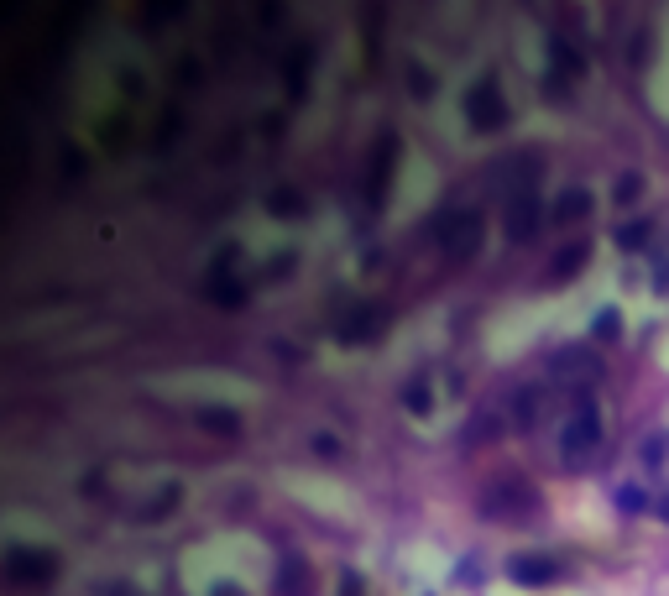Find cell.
Wrapping results in <instances>:
<instances>
[{"instance_id": "obj_1", "label": "cell", "mask_w": 669, "mask_h": 596, "mask_svg": "<svg viewBox=\"0 0 669 596\" xmlns=\"http://www.w3.org/2000/svg\"><path fill=\"white\" fill-rule=\"evenodd\" d=\"M596 445H602V408H596L591 393H581V398H575V408H570L565 434H560V450H565V461L575 466V461H581V455H591Z\"/></svg>"}, {"instance_id": "obj_2", "label": "cell", "mask_w": 669, "mask_h": 596, "mask_svg": "<svg viewBox=\"0 0 669 596\" xmlns=\"http://www.w3.org/2000/svg\"><path fill=\"white\" fill-rule=\"evenodd\" d=\"M466 121H471V131H481V136L507 126V100H502L497 74H481V79L466 89Z\"/></svg>"}, {"instance_id": "obj_3", "label": "cell", "mask_w": 669, "mask_h": 596, "mask_svg": "<svg viewBox=\"0 0 669 596\" xmlns=\"http://www.w3.org/2000/svg\"><path fill=\"white\" fill-rule=\"evenodd\" d=\"M6 581L11 586H53L58 581V555L53 549H6Z\"/></svg>"}, {"instance_id": "obj_4", "label": "cell", "mask_w": 669, "mask_h": 596, "mask_svg": "<svg viewBox=\"0 0 669 596\" xmlns=\"http://www.w3.org/2000/svg\"><path fill=\"white\" fill-rule=\"evenodd\" d=\"M539 225H544V199L534 194V189H518L513 199H507V215H502V231H507V241H534L539 236Z\"/></svg>"}, {"instance_id": "obj_5", "label": "cell", "mask_w": 669, "mask_h": 596, "mask_svg": "<svg viewBox=\"0 0 669 596\" xmlns=\"http://www.w3.org/2000/svg\"><path fill=\"white\" fill-rule=\"evenodd\" d=\"M382 325H387V314L372 309V304H361V309L345 314V325L335 330V340H340V346H366V340L382 335Z\"/></svg>"}, {"instance_id": "obj_6", "label": "cell", "mask_w": 669, "mask_h": 596, "mask_svg": "<svg viewBox=\"0 0 669 596\" xmlns=\"http://www.w3.org/2000/svg\"><path fill=\"white\" fill-rule=\"evenodd\" d=\"M507 576H513L518 586H555L560 565L549 555H513V560H507Z\"/></svg>"}, {"instance_id": "obj_7", "label": "cell", "mask_w": 669, "mask_h": 596, "mask_svg": "<svg viewBox=\"0 0 669 596\" xmlns=\"http://www.w3.org/2000/svg\"><path fill=\"white\" fill-rule=\"evenodd\" d=\"M476 236H481V215H476V210H466L460 220H450V225H445V257H460V262H466L471 251H476Z\"/></svg>"}, {"instance_id": "obj_8", "label": "cell", "mask_w": 669, "mask_h": 596, "mask_svg": "<svg viewBox=\"0 0 669 596\" xmlns=\"http://www.w3.org/2000/svg\"><path fill=\"white\" fill-rule=\"evenodd\" d=\"M586 262H591V241H570V246H560L555 257H549V283H570Z\"/></svg>"}, {"instance_id": "obj_9", "label": "cell", "mask_w": 669, "mask_h": 596, "mask_svg": "<svg viewBox=\"0 0 669 596\" xmlns=\"http://www.w3.org/2000/svg\"><path fill=\"white\" fill-rule=\"evenodd\" d=\"M549 63H555V74H565V79H586V68H591L581 48H570L565 32L549 37Z\"/></svg>"}, {"instance_id": "obj_10", "label": "cell", "mask_w": 669, "mask_h": 596, "mask_svg": "<svg viewBox=\"0 0 669 596\" xmlns=\"http://www.w3.org/2000/svg\"><path fill=\"white\" fill-rule=\"evenodd\" d=\"M392 163H398V136H382V152H372V178H366V194H372V204H382V194H387V173H392Z\"/></svg>"}, {"instance_id": "obj_11", "label": "cell", "mask_w": 669, "mask_h": 596, "mask_svg": "<svg viewBox=\"0 0 669 596\" xmlns=\"http://www.w3.org/2000/svg\"><path fill=\"white\" fill-rule=\"evenodd\" d=\"M502 497L487 502V513H502V518H523V513H534L539 508V497L528 492V487H497Z\"/></svg>"}, {"instance_id": "obj_12", "label": "cell", "mask_w": 669, "mask_h": 596, "mask_svg": "<svg viewBox=\"0 0 669 596\" xmlns=\"http://www.w3.org/2000/svg\"><path fill=\"white\" fill-rule=\"evenodd\" d=\"M591 215V194L586 189H565L555 199V225H570V220H586Z\"/></svg>"}, {"instance_id": "obj_13", "label": "cell", "mask_w": 669, "mask_h": 596, "mask_svg": "<svg viewBox=\"0 0 669 596\" xmlns=\"http://www.w3.org/2000/svg\"><path fill=\"white\" fill-rule=\"evenodd\" d=\"M267 215H278V220H298V215H309V204L298 189H272L267 194Z\"/></svg>"}, {"instance_id": "obj_14", "label": "cell", "mask_w": 669, "mask_h": 596, "mask_svg": "<svg viewBox=\"0 0 669 596\" xmlns=\"http://www.w3.org/2000/svg\"><path fill=\"white\" fill-rule=\"evenodd\" d=\"M178 502H183V487H178V481H168V487H157V497H152L136 518H142V523H157V518H168Z\"/></svg>"}, {"instance_id": "obj_15", "label": "cell", "mask_w": 669, "mask_h": 596, "mask_svg": "<svg viewBox=\"0 0 669 596\" xmlns=\"http://www.w3.org/2000/svg\"><path fill=\"white\" fill-rule=\"evenodd\" d=\"M199 429L230 434V440H236V434H241V414H230V408H199Z\"/></svg>"}, {"instance_id": "obj_16", "label": "cell", "mask_w": 669, "mask_h": 596, "mask_svg": "<svg viewBox=\"0 0 669 596\" xmlns=\"http://www.w3.org/2000/svg\"><path fill=\"white\" fill-rule=\"evenodd\" d=\"M278 596H309V565H304V560H283Z\"/></svg>"}, {"instance_id": "obj_17", "label": "cell", "mask_w": 669, "mask_h": 596, "mask_svg": "<svg viewBox=\"0 0 669 596\" xmlns=\"http://www.w3.org/2000/svg\"><path fill=\"white\" fill-rule=\"evenodd\" d=\"M555 372H560V377H570V382H581V377H596V356H586V351H565Z\"/></svg>"}, {"instance_id": "obj_18", "label": "cell", "mask_w": 669, "mask_h": 596, "mask_svg": "<svg viewBox=\"0 0 669 596\" xmlns=\"http://www.w3.org/2000/svg\"><path fill=\"white\" fill-rule=\"evenodd\" d=\"M649 231H654L649 220H633V225H617V231H612V241H617L622 251H638L643 241H649Z\"/></svg>"}, {"instance_id": "obj_19", "label": "cell", "mask_w": 669, "mask_h": 596, "mask_svg": "<svg viewBox=\"0 0 669 596\" xmlns=\"http://www.w3.org/2000/svg\"><path fill=\"white\" fill-rule=\"evenodd\" d=\"M210 293L220 298L225 309H236V304H246V288H236V278H210Z\"/></svg>"}, {"instance_id": "obj_20", "label": "cell", "mask_w": 669, "mask_h": 596, "mask_svg": "<svg viewBox=\"0 0 669 596\" xmlns=\"http://www.w3.org/2000/svg\"><path fill=\"white\" fill-rule=\"evenodd\" d=\"M617 330H622V314L617 309H602V314L591 319V335L596 340H617Z\"/></svg>"}, {"instance_id": "obj_21", "label": "cell", "mask_w": 669, "mask_h": 596, "mask_svg": "<svg viewBox=\"0 0 669 596\" xmlns=\"http://www.w3.org/2000/svg\"><path fill=\"white\" fill-rule=\"evenodd\" d=\"M408 95H419V100L434 95V74H429L424 63H413V68H408Z\"/></svg>"}, {"instance_id": "obj_22", "label": "cell", "mask_w": 669, "mask_h": 596, "mask_svg": "<svg viewBox=\"0 0 669 596\" xmlns=\"http://www.w3.org/2000/svg\"><path fill=\"white\" fill-rule=\"evenodd\" d=\"M638 194H643V173H622V178H617V189H612L617 204H633Z\"/></svg>"}, {"instance_id": "obj_23", "label": "cell", "mask_w": 669, "mask_h": 596, "mask_svg": "<svg viewBox=\"0 0 669 596\" xmlns=\"http://www.w3.org/2000/svg\"><path fill=\"white\" fill-rule=\"evenodd\" d=\"M403 403H408V414H429V382H408Z\"/></svg>"}, {"instance_id": "obj_24", "label": "cell", "mask_w": 669, "mask_h": 596, "mask_svg": "<svg viewBox=\"0 0 669 596\" xmlns=\"http://www.w3.org/2000/svg\"><path fill=\"white\" fill-rule=\"evenodd\" d=\"M544 100H555V105H565V100H570V89H565V74H555V68H549V74H544Z\"/></svg>"}, {"instance_id": "obj_25", "label": "cell", "mask_w": 669, "mask_h": 596, "mask_svg": "<svg viewBox=\"0 0 669 596\" xmlns=\"http://www.w3.org/2000/svg\"><path fill=\"white\" fill-rule=\"evenodd\" d=\"M617 508H622V513H638V508H643V492H638V487H622V492H617Z\"/></svg>"}, {"instance_id": "obj_26", "label": "cell", "mask_w": 669, "mask_h": 596, "mask_svg": "<svg viewBox=\"0 0 669 596\" xmlns=\"http://www.w3.org/2000/svg\"><path fill=\"white\" fill-rule=\"evenodd\" d=\"M314 455H319V461H335V455H340V440H330V434H319V440H314Z\"/></svg>"}, {"instance_id": "obj_27", "label": "cell", "mask_w": 669, "mask_h": 596, "mask_svg": "<svg viewBox=\"0 0 669 596\" xmlns=\"http://www.w3.org/2000/svg\"><path fill=\"white\" fill-rule=\"evenodd\" d=\"M340 596H361V581L356 576H340Z\"/></svg>"}, {"instance_id": "obj_28", "label": "cell", "mask_w": 669, "mask_h": 596, "mask_svg": "<svg viewBox=\"0 0 669 596\" xmlns=\"http://www.w3.org/2000/svg\"><path fill=\"white\" fill-rule=\"evenodd\" d=\"M100 596H142L136 586H100Z\"/></svg>"}, {"instance_id": "obj_29", "label": "cell", "mask_w": 669, "mask_h": 596, "mask_svg": "<svg viewBox=\"0 0 669 596\" xmlns=\"http://www.w3.org/2000/svg\"><path fill=\"white\" fill-rule=\"evenodd\" d=\"M210 596H246L241 586H230V581H220V586H210Z\"/></svg>"}, {"instance_id": "obj_30", "label": "cell", "mask_w": 669, "mask_h": 596, "mask_svg": "<svg viewBox=\"0 0 669 596\" xmlns=\"http://www.w3.org/2000/svg\"><path fill=\"white\" fill-rule=\"evenodd\" d=\"M664 518H669V502H664Z\"/></svg>"}]
</instances>
